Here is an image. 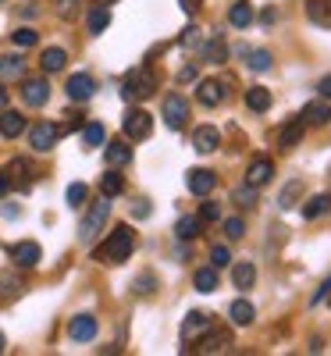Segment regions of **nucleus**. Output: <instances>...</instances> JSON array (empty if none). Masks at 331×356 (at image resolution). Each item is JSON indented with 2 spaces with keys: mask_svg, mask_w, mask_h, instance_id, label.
<instances>
[{
  "mask_svg": "<svg viewBox=\"0 0 331 356\" xmlns=\"http://www.w3.org/2000/svg\"><path fill=\"white\" fill-rule=\"evenodd\" d=\"M228 22H232L235 29H246V25L253 22V4H246V0H235V4L228 8Z\"/></svg>",
  "mask_w": 331,
  "mask_h": 356,
  "instance_id": "23",
  "label": "nucleus"
},
{
  "mask_svg": "<svg viewBox=\"0 0 331 356\" xmlns=\"http://www.w3.org/2000/svg\"><path fill=\"white\" fill-rule=\"evenodd\" d=\"M178 79H182V82H193V79H196V68H193V65L182 68V72H178Z\"/></svg>",
  "mask_w": 331,
  "mask_h": 356,
  "instance_id": "53",
  "label": "nucleus"
},
{
  "mask_svg": "<svg viewBox=\"0 0 331 356\" xmlns=\"http://www.w3.org/2000/svg\"><path fill=\"white\" fill-rule=\"evenodd\" d=\"M203 57H207V61H214V65H221L225 57H228V47H225V40H210V43L203 47Z\"/></svg>",
  "mask_w": 331,
  "mask_h": 356,
  "instance_id": "36",
  "label": "nucleus"
},
{
  "mask_svg": "<svg viewBox=\"0 0 331 356\" xmlns=\"http://www.w3.org/2000/svg\"><path fill=\"white\" fill-rule=\"evenodd\" d=\"M200 225H203L200 218H182V221L175 225V235H178L182 243H186V239H196V235H200Z\"/></svg>",
  "mask_w": 331,
  "mask_h": 356,
  "instance_id": "31",
  "label": "nucleus"
},
{
  "mask_svg": "<svg viewBox=\"0 0 331 356\" xmlns=\"http://www.w3.org/2000/svg\"><path fill=\"white\" fill-rule=\"evenodd\" d=\"M331 211V193H321V196H314L307 207H303V218H321V214H328Z\"/></svg>",
  "mask_w": 331,
  "mask_h": 356,
  "instance_id": "28",
  "label": "nucleus"
},
{
  "mask_svg": "<svg viewBox=\"0 0 331 356\" xmlns=\"http://www.w3.org/2000/svg\"><path fill=\"white\" fill-rule=\"evenodd\" d=\"M132 211H136V218H150V203H146V200H136Z\"/></svg>",
  "mask_w": 331,
  "mask_h": 356,
  "instance_id": "49",
  "label": "nucleus"
},
{
  "mask_svg": "<svg viewBox=\"0 0 331 356\" xmlns=\"http://www.w3.org/2000/svg\"><path fill=\"white\" fill-rule=\"evenodd\" d=\"M299 193H303V182H289V186L282 189V196H278V207H282V211H292L296 200H299Z\"/></svg>",
  "mask_w": 331,
  "mask_h": 356,
  "instance_id": "33",
  "label": "nucleus"
},
{
  "mask_svg": "<svg viewBox=\"0 0 331 356\" xmlns=\"http://www.w3.org/2000/svg\"><path fill=\"white\" fill-rule=\"evenodd\" d=\"M11 40H15V47H36V33L33 29H18V33H11Z\"/></svg>",
  "mask_w": 331,
  "mask_h": 356,
  "instance_id": "43",
  "label": "nucleus"
},
{
  "mask_svg": "<svg viewBox=\"0 0 331 356\" xmlns=\"http://www.w3.org/2000/svg\"><path fill=\"white\" fill-rule=\"evenodd\" d=\"M65 61H68V54H65L61 47H50V50H43V57H40V68H43V72H61Z\"/></svg>",
  "mask_w": 331,
  "mask_h": 356,
  "instance_id": "25",
  "label": "nucleus"
},
{
  "mask_svg": "<svg viewBox=\"0 0 331 356\" xmlns=\"http://www.w3.org/2000/svg\"><path fill=\"white\" fill-rule=\"evenodd\" d=\"M218 146H221V132L214 125H203V129L193 132V150L196 154H214Z\"/></svg>",
  "mask_w": 331,
  "mask_h": 356,
  "instance_id": "13",
  "label": "nucleus"
},
{
  "mask_svg": "<svg viewBox=\"0 0 331 356\" xmlns=\"http://www.w3.org/2000/svg\"><path fill=\"white\" fill-rule=\"evenodd\" d=\"M182 8H186V11H196V8H200V0H182Z\"/></svg>",
  "mask_w": 331,
  "mask_h": 356,
  "instance_id": "54",
  "label": "nucleus"
},
{
  "mask_svg": "<svg viewBox=\"0 0 331 356\" xmlns=\"http://www.w3.org/2000/svg\"><path fill=\"white\" fill-rule=\"evenodd\" d=\"M68 335H72L75 342H93V339H97V317H93V314L72 317V321H68Z\"/></svg>",
  "mask_w": 331,
  "mask_h": 356,
  "instance_id": "9",
  "label": "nucleus"
},
{
  "mask_svg": "<svg viewBox=\"0 0 331 356\" xmlns=\"http://www.w3.org/2000/svg\"><path fill=\"white\" fill-rule=\"evenodd\" d=\"M104 157H107V164H111V168H125V164L132 161V146H129V143H122V139H118V143H107Z\"/></svg>",
  "mask_w": 331,
  "mask_h": 356,
  "instance_id": "17",
  "label": "nucleus"
},
{
  "mask_svg": "<svg viewBox=\"0 0 331 356\" xmlns=\"http://www.w3.org/2000/svg\"><path fill=\"white\" fill-rule=\"evenodd\" d=\"M57 136H61V129H57V125H50V122H36L33 129H29V143H33V150H36V154H47V150H54Z\"/></svg>",
  "mask_w": 331,
  "mask_h": 356,
  "instance_id": "5",
  "label": "nucleus"
},
{
  "mask_svg": "<svg viewBox=\"0 0 331 356\" xmlns=\"http://www.w3.org/2000/svg\"><path fill=\"white\" fill-rule=\"evenodd\" d=\"M328 292H331V278H328V282H324V285H321V289L314 292V303H321V300H324V296H328Z\"/></svg>",
  "mask_w": 331,
  "mask_h": 356,
  "instance_id": "51",
  "label": "nucleus"
},
{
  "mask_svg": "<svg viewBox=\"0 0 331 356\" xmlns=\"http://www.w3.org/2000/svg\"><path fill=\"white\" fill-rule=\"evenodd\" d=\"M246 107H250V111H257V114H264V111L271 107V89H264V86L246 89Z\"/></svg>",
  "mask_w": 331,
  "mask_h": 356,
  "instance_id": "24",
  "label": "nucleus"
},
{
  "mask_svg": "<svg viewBox=\"0 0 331 356\" xmlns=\"http://www.w3.org/2000/svg\"><path fill=\"white\" fill-rule=\"evenodd\" d=\"M0 353H4V332H0Z\"/></svg>",
  "mask_w": 331,
  "mask_h": 356,
  "instance_id": "57",
  "label": "nucleus"
},
{
  "mask_svg": "<svg viewBox=\"0 0 331 356\" xmlns=\"http://www.w3.org/2000/svg\"><path fill=\"white\" fill-rule=\"evenodd\" d=\"M232 200H235L239 207H253V203H257V186H250V182L239 186V189L232 193Z\"/></svg>",
  "mask_w": 331,
  "mask_h": 356,
  "instance_id": "38",
  "label": "nucleus"
},
{
  "mask_svg": "<svg viewBox=\"0 0 331 356\" xmlns=\"http://www.w3.org/2000/svg\"><path fill=\"white\" fill-rule=\"evenodd\" d=\"M82 139H86V146H100V143L107 139V132H104L100 122H93V125H86V129H82Z\"/></svg>",
  "mask_w": 331,
  "mask_h": 356,
  "instance_id": "37",
  "label": "nucleus"
},
{
  "mask_svg": "<svg viewBox=\"0 0 331 356\" xmlns=\"http://www.w3.org/2000/svg\"><path fill=\"white\" fill-rule=\"evenodd\" d=\"M25 132V118L18 111H0V136H8V139H18Z\"/></svg>",
  "mask_w": 331,
  "mask_h": 356,
  "instance_id": "15",
  "label": "nucleus"
},
{
  "mask_svg": "<svg viewBox=\"0 0 331 356\" xmlns=\"http://www.w3.org/2000/svg\"><path fill=\"white\" fill-rule=\"evenodd\" d=\"M193 285H196V292H214L218 289V271L214 267H203V271L193 275Z\"/></svg>",
  "mask_w": 331,
  "mask_h": 356,
  "instance_id": "29",
  "label": "nucleus"
},
{
  "mask_svg": "<svg viewBox=\"0 0 331 356\" xmlns=\"http://www.w3.org/2000/svg\"><path fill=\"white\" fill-rule=\"evenodd\" d=\"M22 100L29 107H43L50 100V82L47 79H25L22 82Z\"/></svg>",
  "mask_w": 331,
  "mask_h": 356,
  "instance_id": "8",
  "label": "nucleus"
},
{
  "mask_svg": "<svg viewBox=\"0 0 331 356\" xmlns=\"http://www.w3.org/2000/svg\"><path fill=\"white\" fill-rule=\"evenodd\" d=\"M196 97L203 107H218L228 100V82H218V79H203L200 89H196Z\"/></svg>",
  "mask_w": 331,
  "mask_h": 356,
  "instance_id": "7",
  "label": "nucleus"
},
{
  "mask_svg": "<svg viewBox=\"0 0 331 356\" xmlns=\"http://www.w3.org/2000/svg\"><path fill=\"white\" fill-rule=\"evenodd\" d=\"M8 193H11V175L0 171V196H8Z\"/></svg>",
  "mask_w": 331,
  "mask_h": 356,
  "instance_id": "48",
  "label": "nucleus"
},
{
  "mask_svg": "<svg viewBox=\"0 0 331 356\" xmlns=\"http://www.w3.org/2000/svg\"><path fill=\"white\" fill-rule=\"evenodd\" d=\"M243 57H246V65H250L253 72H267V68H271V54H267V50H246Z\"/></svg>",
  "mask_w": 331,
  "mask_h": 356,
  "instance_id": "35",
  "label": "nucleus"
},
{
  "mask_svg": "<svg viewBox=\"0 0 331 356\" xmlns=\"http://www.w3.org/2000/svg\"><path fill=\"white\" fill-rule=\"evenodd\" d=\"M228 317H232V324H239V328H246V324H253L257 310H253V303H246V300H235V303L228 307Z\"/></svg>",
  "mask_w": 331,
  "mask_h": 356,
  "instance_id": "22",
  "label": "nucleus"
},
{
  "mask_svg": "<svg viewBox=\"0 0 331 356\" xmlns=\"http://www.w3.org/2000/svg\"><path fill=\"white\" fill-rule=\"evenodd\" d=\"M271 175H275V164H271L267 157H257V161H253V164L246 168V182L260 189V186L267 182V178H271Z\"/></svg>",
  "mask_w": 331,
  "mask_h": 356,
  "instance_id": "16",
  "label": "nucleus"
},
{
  "mask_svg": "<svg viewBox=\"0 0 331 356\" xmlns=\"http://www.w3.org/2000/svg\"><path fill=\"white\" fill-rule=\"evenodd\" d=\"M299 118H303L307 125H328L331 107H328L324 100H314V104H307V107H303V114H299Z\"/></svg>",
  "mask_w": 331,
  "mask_h": 356,
  "instance_id": "20",
  "label": "nucleus"
},
{
  "mask_svg": "<svg viewBox=\"0 0 331 356\" xmlns=\"http://www.w3.org/2000/svg\"><path fill=\"white\" fill-rule=\"evenodd\" d=\"M228 264H232L228 246H214V250H210V267H214V271H221V267H228Z\"/></svg>",
  "mask_w": 331,
  "mask_h": 356,
  "instance_id": "39",
  "label": "nucleus"
},
{
  "mask_svg": "<svg viewBox=\"0 0 331 356\" xmlns=\"http://www.w3.org/2000/svg\"><path fill=\"white\" fill-rule=\"evenodd\" d=\"M18 292H22V282H18L15 275H0V303H8V300H15Z\"/></svg>",
  "mask_w": 331,
  "mask_h": 356,
  "instance_id": "32",
  "label": "nucleus"
},
{
  "mask_svg": "<svg viewBox=\"0 0 331 356\" xmlns=\"http://www.w3.org/2000/svg\"><path fill=\"white\" fill-rule=\"evenodd\" d=\"M225 346H228V339H225V335H210L203 349H207V353H214V349H225Z\"/></svg>",
  "mask_w": 331,
  "mask_h": 356,
  "instance_id": "46",
  "label": "nucleus"
},
{
  "mask_svg": "<svg viewBox=\"0 0 331 356\" xmlns=\"http://www.w3.org/2000/svg\"><path fill=\"white\" fill-rule=\"evenodd\" d=\"M303 129H307L303 118H296V122H289V125L282 129V136H278V146H282V150H292V146H299V139H303Z\"/></svg>",
  "mask_w": 331,
  "mask_h": 356,
  "instance_id": "18",
  "label": "nucleus"
},
{
  "mask_svg": "<svg viewBox=\"0 0 331 356\" xmlns=\"http://www.w3.org/2000/svg\"><path fill=\"white\" fill-rule=\"evenodd\" d=\"M232 278H235V285H239V289H250V285L257 282V267H253V264H235Z\"/></svg>",
  "mask_w": 331,
  "mask_h": 356,
  "instance_id": "30",
  "label": "nucleus"
},
{
  "mask_svg": "<svg viewBox=\"0 0 331 356\" xmlns=\"http://www.w3.org/2000/svg\"><path fill=\"white\" fill-rule=\"evenodd\" d=\"M68 97L75 100V104H86L89 97H93L97 93V82H93V75H86V72H79V75H72L68 79Z\"/></svg>",
  "mask_w": 331,
  "mask_h": 356,
  "instance_id": "10",
  "label": "nucleus"
},
{
  "mask_svg": "<svg viewBox=\"0 0 331 356\" xmlns=\"http://www.w3.org/2000/svg\"><path fill=\"white\" fill-rule=\"evenodd\" d=\"M200 221H203V225L221 221V207H218V203H203V207H200Z\"/></svg>",
  "mask_w": 331,
  "mask_h": 356,
  "instance_id": "40",
  "label": "nucleus"
},
{
  "mask_svg": "<svg viewBox=\"0 0 331 356\" xmlns=\"http://www.w3.org/2000/svg\"><path fill=\"white\" fill-rule=\"evenodd\" d=\"M8 107V89H0V111Z\"/></svg>",
  "mask_w": 331,
  "mask_h": 356,
  "instance_id": "55",
  "label": "nucleus"
},
{
  "mask_svg": "<svg viewBox=\"0 0 331 356\" xmlns=\"http://www.w3.org/2000/svg\"><path fill=\"white\" fill-rule=\"evenodd\" d=\"M86 22H89V33H93V36H100L104 29L111 25V11H107L104 4H97L93 11H89V18H86Z\"/></svg>",
  "mask_w": 331,
  "mask_h": 356,
  "instance_id": "27",
  "label": "nucleus"
},
{
  "mask_svg": "<svg viewBox=\"0 0 331 356\" xmlns=\"http://www.w3.org/2000/svg\"><path fill=\"white\" fill-rule=\"evenodd\" d=\"M75 11H79V0H61L57 4V15L61 18H75Z\"/></svg>",
  "mask_w": 331,
  "mask_h": 356,
  "instance_id": "44",
  "label": "nucleus"
},
{
  "mask_svg": "<svg viewBox=\"0 0 331 356\" xmlns=\"http://www.w3.org/2000/svg\"><path fill=\"white\" fill-rule=\"evenodd\" d=\"M225 235H228V239H243V235H246L243 218H228V221H225Z\"/></svg>",
  "mask_w": 331,
  "mask_h": 356,
  "instance_id": "41",
  "label": "nucleus"
},
{
  "mask_svg": "<svg viewBox=\"0 0 331 356\" xmlns=\"http://www.w3.org/2000/svg\"><path fill=\"white\" fill-rule=\"evenodd\" d=\"M186 186H189L193 196H207L210 189L218 186V175H214V171H207V168H193V171L186 175Z\"/></svg>",
  "mask_w": 331,
  "mask_h": 356,
  "instance_id": "11",
  "label": "nucleus"
},
{
  "mask_svg": "<svg viewBox=\"0 0 331 356\" xmlns=\"http://www.w3.org/2000/svg\"><path fill=\"white\" fill-rule=\"evenodd\" d=\"M154 89H157L154 72H150V68H136V72H129L125 82H122V97H125L129 104H136V100H146Z\"/></svg>",
  "mask_w": 331,
  "mask_h": 356,
  "instance_id": "2",
  "label": "nucleus"
},
{
  "mask_svg": "<svg viewBox=\"0 0 331 356\" xmlns=\"http://www.w3.org/2000/svg\"><path fill=\"white\" fill-rule=\"evenodd\" d=\"M150 285H154V278H150V275H143V278L136 282V292H139V296H146V292H154V289H150Z\"/></svg>",
  "mask_w": 331,
  "mask_h": 356,
  "instance_id": "47",
  "label": "nucleus"
},
{
  "mask_svg": "<svg viewBox=\"0 0 331 356\" xmlns=\"http://www.w3.org/2000/svg\"><path fill=\"white\" fill-rule=\"evenodd\" d=\"M8 175H15V178H11V186H15V182H18L22 189H29V186H33V178H29V164H25V161H11Z\"/></svg>",
  "mask_w": 331,
  "mask_h": 356,
  "instance_id": "34",
  "label": "nucleus"
},
{
  "mask_svg": "<svg viewBox=\"0 0 331 356\" xmlns=\"http://www.w3.org/2000/svg\"><path fill=\"white\" fill-rule=\"evenodd\" d=\"M97 4H104V8H107V4H118V0H97Z\"/></svg>",
  "mask_w": 331,
  "mask_h": 356,
  "instance_id": "56",
  "label": "nucleus"
},
{
  "mask_svg": "<svg viewBox=\"0 0 331 356\" xmlns=\"http://www.w3.org/2000/svg\"><path fill=\"white\" fill-rule=\"evenodd\" d=\"M86 196H89V189H86L82 182H72V186H68V207H82Z\"/></svg>",
  "mask_w": 331,
  "mask_h": 356,
  "instance_id": "42",
  "label": "nucleus"
},
{
  "mask_svg": "<svg viewBox=\"0 0 331 356\" xmlns=\"http://www.w3.org/2000/svg\"><path fill=\"white\" fill-rule=\"evenodd\" d=\"M107 218H111V203H107V196H100L93 207H89V214L82 218V225H79V239H82V243H93L97 235H100V228H104Z\"/></svg>",
  "mask_w": 331,
  "mask_h": 356,
  "instance_id": "3",
  "label": "nucleus"
},
{
  "mask_svg": "<svg viewBox=\"0 0 331 356\" xmlns=\"http://www.w3.org/2000/svg\"><path fill=\"white\" fill-rule=\"evenodd\" d=\"M210 332V317L203 314V310H189V317L182 321V339L186 342H196L200 335H207Z\"/></svg>",
  "mask_w": 331,
  "mask_h": 356,
  "instance_id": "12",
  "label": "nucleus"
},
{
  "mask_svg": "<svg viewBox=\"0 0 331 356\" xmlns=\"http://www.w3.org/2000/svg\"><path fill=\"white\" fill-rule=\"evenodd\" d=\"M100 193L111 200V196H122L125 193V178L118 175V171H107L104 178H100Z\"/></svg>",
  "mask_w": 331,
  "mask_h": 356,
  "instance_id": "26",
  "label": "nucleus"
},
{
  "mask_svg": "<svg viewBox=\"0 0 331 356\" xmlns=\"http://www.w3.org/2000/svg\"><path fill=\"white\" fill-rule=\"evenodd\" d=\"M317 93H321V97H331V75L317 82Z\"/></svg>",
  "mask_w": 331,
  "mask_h": 356,
  "instance_id": "50",
  "label": "nucleus"
},
{
  "mask_svg": "<svg viewBox=\"0 0 331 356\" xmlns=\"http://www.w3.org/2000/svg\"><path fill=\"white\" fill-rule=\"evenodd\" d=\"M186 118H189V100L186 97H178V93L164 97V122H168V129H182Z\"/></svg>",
  "mask_w": 331,
  "mask_h": 356,
  "instance_id": "6",
  "label": "nucleus"
},
{
  "mask_svg": "<svg viewBox=\"0 0 331 356\" xmlns=\"http://www.w3.org/2000/svg\"><path fill=\"white\" fill-rule=\"evenodd\" d=\"M40 257H43V250H40V243H15L11 246V260L18 264V267H36L40 264Z\"/></svg>",
  "mask_w": 331,
  "mask_h": 356,
  "instance_id": "14",
  "label": "nucleus"
},
{
  "mask_svg": "<svg viewBox=\"0 0 331 356\" xmlns=\"http://www.w3.org/2000/svg\"><path fill=\"white\" fill-rule=\"evenodd\" d=\"M260 18H264V25H275V22H278V11H275V8H267Z\"/></svg>",
  "mask_w": 331,
  "mask_h": 356,
  "instance_id": "52",
  "label": "nucleus"
},
{
  "mask_svg": "<svg viewBox=\"0 0 331 356\" xmlns=\"http://www.w3.org/2000/svg\"><path fill=\"white\" fill-rule=\"evenodd\" d=\"M132 250H136V232H132L129 225H122V228H114V232L107 235L104 246L93 250V257H97L100 264H122V260L132 257Z\"/></svg>",
  "mask_w": 331,
  "mask_h": 356,
  "instance_id": "1",
  "label": "nucleus"
},
{
  "mask_svg": "<svg viewBox=\"0 0 331 356\" xmlns=\"http://www.w3.org/2000/svg\"><path fill=\"white\" fill-rule=\"evenodd\" d=\"M182 43H186V47H200V43H203V36H200V29H196V25H193V29H186Z\"/></svg>",
  "mask_w": 331,
  "mask_h": 356,
  "instance_id": "45",
  "label": "nucleus"
},
{
  "mask_svg": "<svg viewBox=\"0 0 331 356\" xmlns=\"http://www.w3.org/2000/svg\"><path fill=\"white\" fill-rule=\"evenodd\" d=\"M25 75V57L22 54H4L0 57V79H22Z\"/></svg>",
  "mask_w": 331,
  "mask_h": 356,
  "instance_id": "19",
  "label": "nucleus"
},
{
  "mask_svg": "<svg viewBox=\"0 0 331 356\" xmlns=\"http://www.w3.org/2000/svg\"><path fill=\"white\" fill-rule=\"evenodd\" d=\"M122 132H125V139H146L150 132H154V118H150L146 111H139V107H132L122 118Z\"/></svg>",
  "mask_w": 331,
  "mask_h": 356,
  "instance_id": "4",
  "label": "nucleus"
},
{
  "mask_svg": "<svg viewBox=\"0 0 331 356\" xmlns=\"http://www.w3.org/2000/svg\"><path fill=\"white\" fill-rule=\"evenodd\" d=\"M307 15H310L314 25L331 29V0H310V4H307Z\"/></svg>",
  "mask_w": 331,
  "mask_h": 356,
  "instance_id": "21",
  "label": "nucleus"
}]
</instances>
